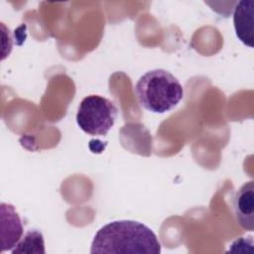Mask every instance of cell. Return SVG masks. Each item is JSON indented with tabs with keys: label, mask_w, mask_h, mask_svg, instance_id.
Here are the masks:
<instances>
[{
	"label": "cell",
	"mask_w": 254,
	"mask_h": 254,
	"mask_svg": "<svg viewBox=\"0 0 254 254\" xmlns=\"http://www.w3.org/2000/svg\"><path fill=\"white\" fill-rule=\"evenodd\" d=\"M253 16L254 2L239 1L233 14V25L237 38L246 46L253 48Z\"/></svg>",
	"instance_id": "obj_6"
},
{
	"label": "cell",
	"mask_w": 254,
	"mask_h": 254,
	"mask_svg": "<svg viewBox=\"0 0 254 254\" xmlns=\"http://www.w3.org/2000/svg\"><path fill=\"white\" fill-rule=\"evenodd\" d=\"M117 117L115 104L100 95H88L79 103L76 123L86 134L104 136L113 127Z\"/></svg>",
	"instance_id": "obj_3"
},
{
	"label": "cell",
	"mask_w": 254,
	"mask_h": 254,
	"mask_svg": "<svg viewBox=\"0 0 254 254\" xmlns=\"http://www.w3.org/2000/svg\"><path fill=\"white\" fill-rule=\"evenodd\" d=\"M16 253H36L45 254V242L43 234L37 229H31L25 232L15 247L11 250Z\"/></svg>",
	"instance_id": "obj_7"
},
{
	"label": "cell",
	"mask_w": 254,
	"mask_h": 254,
	"mask_svg": "<svg viewBox=\"0 0 254 254\" xmlns=\"http://www.w3.org/2000/svg\"><path fill=\"white\" fill-rule=\"evenodd\" d=\"M23 236V225L14 206L1 203V251L12 250Z\"/></svg>",
	"instance_id": "obj_5"
},
{
	"label": "cell",
	"mask_w": 254,
	"mask_h": 254,
	"mask_svg": "<svg viewBox=\"0 0 254 254\" xmlns=\"http://www.w3.org/2000/svg\"><path fill=\"white\" fill-rule=\"evenodd\" d=\"M161 244L147 225L135 220L111 221L97 230L90 253L159 254Z\"/></svg>",
	"instance_id": "obj_1"
},
{
	"label": "cell",
	"mask_w": 254,
	"mask_h": 254,
	"mask_svg": "<svg viewBox=\"0 0 254 254\" xmlns=\"http://www.w3.org/2000/svg\"><path fill=\"white\" fill-rule=\"evenodd\" d=\"M135 93L142 107L153 113L162 114L179 104L184 96V88L170 71L156 68L140 76L135 85Z\"/></svg>",
	"instance_id": "obj_2"
},
{
	"label": "cell",
	"mask_w": 254,
	"mask_h": 254,
	"mask_svg": "<svg viewBox=\"0 0 254 254\" xmlns=\"http://www.w3.org/2000/svg\"><path fill=\"white\" fill-rule=\"evenodd\" d=\"M237 223L245 230L254 229V182L249 181L239 188L233 200Z\"/></svg>",
	"instance_id": "obj_4"
}]
</instances>
